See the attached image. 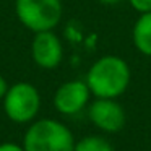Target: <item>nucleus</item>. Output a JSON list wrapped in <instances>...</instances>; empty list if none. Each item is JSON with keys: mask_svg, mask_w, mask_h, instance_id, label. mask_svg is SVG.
<instances>
[{"mask_svg": "<svg viewBox=\"0 0 151 151\" xmlns=\"http://www.w3.org/2000/svg\"><path fill=\"white\" fill-rule=\"evenodd\" d=\"M85 81L93 96L115 99L130 85V67L122 57L104 55L89 67Z\"/></svg>", "mask_w": 151, "mask_h": 151, "instance_id": "1", "label": "nucleus"}, {"mask_svg": "<svg viewBox=\"0 0 151 151\" xmlns=\"http://www.w3.org/2000/svg\"><path fill=\"white\" fill-rule=\"evenodd\" d=\"M24 151H73L72 130L55 119H39L28 127L23 137Z\"/></svg>", "mask_w": 151, "mask_h": 151, "instance_id": "2", "label": "nucleus"}, {"mask_svg": "<svg viewBox=\"0 0 151 151\" xmlns=\"http://www.w3.org/2000/svg\"><path fill=\"white\" fill-rule=\"evenodd\" d=\"M15 12L23 26L34 33L52 31L62 18L60 0H17Z\"/></svg>", "mask_w": 151, "mask_h": 151, "instance_id": "3", "label": "nucleus"}, {"mask_svg": "<svg viewBox=\"0 0 151 151\" xmlns=\"http://www.w3.org/2000/svg\"><path fill=\"white\" fill-rule=\"evenodd\" d=\"M41 109V94L31 83L20 81L8 86L4 98L5 115L15 124H28L36 119Z\"/></svg>", "mask_w": 151, "mask_h": 151, "instance_id": "4", "label": "nucleus"}, {"mask_svg": "<svg viewBox=\"0 0 151 151\" xmlns=\"http://www.w3.org/2000/svg\"><path fill=\"white\" fill-rule=\"evenodd\" d=\"M88 117L106 133H117L125 125V111L115 99L96 98L88 107Z\"/></svg>", "mask_w": 151, "mask_h": 151, "instance_id": "5", "label": "nucleus"}, {"mask_svg": "<svg viewBox=\"0 0 151 151\" xmlns=\"http://www.w3.org/2000/svg\"><path fill=\"white\" fill-rule=\"evenodd\" d=\"M89 91L86 81L72 80L57 88L54 94V107L63 115H75L86 107L89 102Z\"/></svg>", "mask_w": 151, "mask_h": 151, "instance_id": "6", "label": "nucleus"}, {"mask_svg": "<svg viewBox=\"0 0 151 151\" xmlns=\"http://www.w3.org/2000/svg\"><path fill=\"white\" fill-rule=\"evenodd\" d=\"M31 55L37 67L46 70L57 68L63 59V47L52 31L36 33L31 44Z\"/></svg>", "mask_w": 151, "mask_h": 151, "instance_id": "7", "label": "nucleus"}, {"mask_svg": "<svg viewBox=\"0 0 151 151\" xmlns=\"http://www.w3.org/2000/svg\"><path fill=\"white\" fill-rule=\"evenodd\" d=\"M133 44L143 55L151 57V12L141 13L135 21Z\"/></svg>", "mask_w": 151, "mask_h": 151, "instance_id": "8", "label": "nucleus"}, {"mask_svg": "<svg viewBox=\"0 0 151 151\" xmlns=\"http://www.w3.org/2000/svg\"><path fill=\"white\" fill-rule=\"evenodd\" d=\"M73 151H114V146L107 138L101 135H88L81 140L75 141V150Z\"/></svg>", "mask_w": 151, "mask_h": 151, "instance_id": "9", "label": "nucleus"}, {"mask_svg": "<svg viewBox=\"0 0 151 151\" xmlns=\"http://www.w3.org/2000/svg\"><path fill=\"white\" fill-rule=\"evenodd\" d=\"M130 5L140 13H148L151 12V0H128Z\"/></svg>", "mask_w": 151, "mask_h": 151, "instance_id": "10", "label": "nucleus"}, {"mask_svg": "<svg viewBox=\"0 0 151 151\" xmlns=\"http://www.w3.org/2000/svg\"><path fill=\"white\" fill-rule=\"evenodd\" d=\"M0 151H24V148H23V145H17V143L7 141V143L0 145Z\"/></svg>", "mask_w": 151, "mask_h": 151, "instance_id": "11", "label": "nucleus"}, {"mask_svg": "<svg viewBox=\"0 0 151 151\" xmlns=\"http://www.w3.org/2000/svg\"><path fill=\"white\" fill-rule=\"evenodd\" d=\"M7 91H8V85H7V81H5L4 76L0 75V99H4V98H5Z\"/></svg>", "mask_w": 151, "mask_h": 151, "instance_id": "12", "label": "nucleus"}, {"mask_svg": "<svg viewBox=\"0 0 151 151\" xmlns=\"http://www.w3.org/2000/svg\"><path fill=\"white\" fill-rule=\"evenodd\" d=\"M98 2H101L104 5H117V4H120L122 0H98Z\"/></svg>", "mask_w": 151, "mask_h": 151, "instance_id": "13", "label": "nucleus"}]
</instances>
